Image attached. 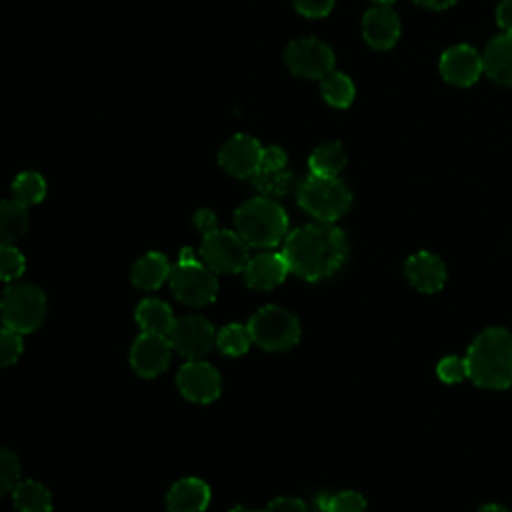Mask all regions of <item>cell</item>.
Listing matches in <instances>:
<instances>
[{"mask_svg":"<svg viewBox=\"0 0 512 512\" xmlns=\"http://www.w3.org/2000/svg\"><path fill=\"white\" fill-rule=\"evenodd\" d=\"M282 254L290 272L318 282L342 268L348 256V238L332 222L306 224L286 236Z\"/></svg>","mask_w":512,"mask_h":512,"instance_id":"obj_1","label":"cell"},{"mask_svg":"<svg viewBox=\"0 0 512 512\" xmlns=\"http://www.w3.org/2000/svg\"><path fill=\"white\" fill-rule=\"evenodd\" d=\"M468 378L482 388L502 390L512 384V334L504 328H486L466 352Z\"/></svg>","mask_w":512,"mask_h":512,"instance_id":"obj_2","label":"cell"},{"mask_svg":"<svg viewBox=\"0 0 512 512\" xmlns=\"http://www.w3.org/2000/svg\"><path fill=\"white\" fill-rule=\"evenodd\" d=\"M234 226L242 240L252 248H272L288 232L284 208L266 196L250 198L234 212Z\"/></svg>","mask_w":512,"mask_h":512,"instance_id":"obj_3","label":"cell"},{"mask_svg":"<svg viewBox=\"0 0 512 512\" xmlns=\"http://www.w3.org/2000/svg\"><path fill=\"white\" fill-rule=\"evenodd\" d=\"M298 204L318 222H336L352 206V192L338 176L310 174L298 186Z\"/></svg>","mask_w":512,"mask_h":512,"instance_id":"obj_4","label":"cell"},{"mask_svg":"<svg viewBox=\"0 0 512 512\" xmlns=\"http://www.w3.org/2000/svg\"><path fill=\"white\" fill-rule=\"evenodd\" d=\"M170 286L176 298L188 306H206L218 294V280L212 268L200 264L192 248H182L178 264L170 272Z\"/></svg>","mask_w":512,"mask_h":512,"instance_id":"obj_5","label":"cell"},{"mask_svg":"<svg viewBox=\"0 0 512 512\" xmlns=\"http://www.w3.org/2000/svg\"><path fill=\"white\" fill-rule=\"evenodd\" d=\"M46 316L44 292L28 282L10 284L2 296V324L20 334L36 330Z\"/></svg>","mask_w":512,"mask_h":512,"instance_id":"obj_6","label":"cell"},{"mask_svg":"<svg viewBox=\"0 0 512 512\" xmlns=\"http://www.w3.org/2000/svg\"><path fill=\"white\" fill-rule=\"evenodd\" d=\"M248 330L252 342L264 350L280 352L292 348L300 338V322L298 318L280 308V306H264L250 320Z\"/></svg>","mask_w":512,"mask_h":512,"instance_id":"obj_7","label":"cell"},{"mask_svg":"<svg viewBox=\"0 0 512 512\" xmlns=\"http://www.w3.org/2000/svg\"><path fill=\"white\" fill-rule=\"evenodd\" d=\"M248 244L242 240L238 232L230 230H214L204 234L200 244V256L208 268L224 274L244 272L250 262Z\"/></svg>","mask_w":512,"mask_h":512,"instance_id":"obj_8","label":"cell"},{"mask_svg":"<svg viewBox=\"0 0 512 512\" xmlns=\"http://www.w3.org/2000/svg\"><path fill=\"white\" fill-rule=\"evenodd\" d=\"M284 60L292 74L310 80H322L332 72L334 66V54L330 46L316 38L292 40L286 48Z\"/></svg>","mask_w":512,"mask_h":512,"instance_id":"obj_9","label":"cell"},{"mask_svg":"<svg viewBox=\"0 0 512 512\" xmlns=\"http://www.w3.org/2000/svg\"><path fill=\"white\" fill-rule=\"evenodd\" d=\"M216 336L218 334H214V328L206 318L188 314L174 322L166 338L170 340L172 350H176L180 356L188 360H200L212 350Z\"/></svg>","mask_w":512,"mask_h":512,"instance_id":"obj_10","label":"cell"},{"mask_svg":"<svg viewBox=\"0 0 512 512\" xmlns=\"http://www.w3.org/2000/svg\"><path fill=\"white\" fill-rule=\"evenodd\" d=\"M176 384L184 398L198 404L214 402L220 396V374L212 364L202 360L186 362L178 370Z\"/></svg>","mask_w":512,"mask_h":512,"instance_id":"obj_11","label":"cell"},{"mask_svg":"<svg viewBox=\"0 0 512 512\" xmlns=\"http://www.w3.org/2000/svg\"><path fill=\"white\" fill-rule=\"evenodd\" d=\"M262 146L248 134H234L218 152L220 166L236 178H252L260 168Z\"/></svg>","mask_w":512,"mask_h":512,"instance_id":"obj_12","label":"cell"},{"mask_svg":"<svg viewBox=\"0 0 512 512\" xmlns=\"http://www.w3.org/2000/svg\"><path fill=\"white\" fill-rule=\"evenodd\" d=\"M170 340L160 334L142 332L130 350V364L142 378H154L170 364Z\"/></svg>","mask_w":512,"mask_h":512,"instance_id":"obj_13","label":"cell"},{"mask_svg":"<svg viewBox=\"0 0 512 512\" xmlns=\"http://www.w3.org/2000/svg\"><path fill=\"white\" fill-rule=\"evenodd\" d=\"M484 70L482 56L466 44L448 48L440 58V72L454 86H472Z\"/></svg>","mask_w":512,"mask_h":512,"instance_id":"obj_14","label":"cell"},{"mask_svg":"<svg viewBox=\"0 0 512 512\" xmlns=\"http://www.w3.org/2000/svg\"><path fill=\"white\" fill-rule=\"evenodd\" d=\"M404 274L408 282L426 294L438 292L446 282V266L444 262L430 252H416L404 264Z\"/></svg>","mask_w":512,"mask_h":512,"instance_id":"obj_15","label":"cell"},{"mask_svg":"<svg viewBox=\"0 0 512 512\" xmlns=\"http://www.w3.org/2000/svg\"><path fill=\"white\" fill-rule=\"evenodd\" d=\"M364 40L376 50H388L400 36V20L390 6H376L364 14L362 20Z\"/></svg>","mask_w":512,"mask_h":512,"instance_id":"obj_16","label":"cell"},{"mask_svg":"<svg viewBox=\"0 0 512 512\" xmlns=\"http://www.w3.org/2000/svg\"><path fill=\"white\" fill-rule=\"evenodd\" d=\"M288 272H290V266L282 252L280 254L264 252V254H258L256 258H250L248 266L244 268V280L250 288L272 290L284 282Z\"/></svg>","mask_w":512,"mask_h":512,"instance_id":"obj_17","label":"cell"},{"mask_svg":"<svg viewBox=\"0 0 512 512\" xmlns=\"http://www.w3.org/2000/svg\"><path fill=\"white\" fill-rule=\"evenodd\" d=\"M210 504V488L200 478H182L166 494L168 512H204Z\"/></svg>","mask_w":512,"mask_h":512,"instance_id":"obj_18","label":"cell"},{"mask_svg":"<svg viewBox=\"0 0 512 512\" xmlns=\"http://www.w3.org/2000/svg\"><path fill=\"white\" fill-rule=\"evenodd\" d=\"M484 72L502 86H512V32H504L490 40L482 56Z\"/></svg>","mask_w":512,"mask_h":512,"instance_id":"obj_19","label":"cell"},{"mask_svg":"<svg viewBox=\"0 0 512 512\" xmlns=\"http://www.w3.org/2000/svg\"><path fill=\"white\" fill-rule=\"evenodd\" d=\"M168 258L160 252H148L140 256L132 266V284L142 290H156L164 280L170 278Z\"/></svg>","mask_w":512,"mask_h":512,"instance_id":"obj_20","label":"cell"},{"mask_svg":"<svg viewBox=\"0 0 512 512\" xmlns=\"http://www.w3.org/2000/svg\"><path fill=\"white\" fill-rule=\"evenodd\" d=\"M134 316H136V322L142 328V332L160 334V336H168L174 322H176L170 306L162 300H156V298L142 300L138 304Z\"/></svg>","mask_w":512,"mask_h":512,"instance_id":"obj_21","label":"cell"},{"mask_svg":"<svg viewBox=\"0 0 512 512\" xmlns=\"http://www.w3.org/2000/svg\"><path fill=\"white\" fill-rule=\"evenodd\" d=\"M14 506L20 512H50L52 510V496L48 488L34 480L18 482L12 490Z\"/></svg>","mask_w":512,"mask_h":512,"instance_id":"obj_22","label":"cell"},{"mask_svg":"<svg viewBox=\"0 0 512 512\" xmlns=\"http://www.w3.org/2000/svg\"><path fill=\"white\" fill-rule=\"evenodd\" d=\"M346 166V152L340 142H326L314 148L308 158L310 174L316 176H338Z\"/></svg>","mask_w":512,"mask_h":512,"instance_id":"obj_23","label":"cell"},{"mask_svg":"<svg viewBox=\"0 0 512 512\" xmlns=\"http://www.w3.org/2000/svg\"><path fill=\"white\" fill-rule=\"evenodd\" d=\"M28 228V210L18 200H4L0 206V238L2 244L18 240Z\"/></svg>","mask_w":512,"mask_h":512,"instance_id":"obj_24","label":"cell"},{"mask_svg":"<svg viewBox=\"0 0 512 512\" xmlns=\"http://www.w3.org/2000/svg\"><path fill=\"white\" fill-rule=\"evenodd\" d=\"M322 98L334 108H348L356 96L352 80L342 72H330L320 80Z\"/></svg>","mask_w":512,"mask_h":512,"instance_id":"obj_25","label":"cell"},{"mask_svg":"<svg viewBox=\"0 0 512 512\" xmlns=\"http://www.w3.org/2000/svg\"><path fill=\"white\" fill-rule=\"evenodd\" d=\"M252 184L254 188L266 196V198H282L290 192L292 184H294V176L290 170H258L252 176Z\"/></svg>","mask_w":512,"mask_h":512,"instance_id":"obj_26","label":"cell"},{"mask_svg":"<svg viewBox=\"0 0 512 512\" xmlns=\"http://www.w3.org/2000/svg\"><path fill=\"white\" fill-rule=\"evenodd\" d=\"M12 194L24 206L38 204L46 194V182L38 172H20L12 182Z\"/></svg>","mask_w":512,"mask_h":512,"instance_id":"obj_27","label":"cell"},{"mask_svg":"<svg viewBox=\"0 0 512 512\" xmlns=\"http://www.w3.org/2000/svg\"><path fill=\"white\" fill-rule=\"evenodd\" d=\"M216 344H218L220 352H224L228 356H242L248 352V348L252 344V336H250L248 326L228 324L218 332Z\"/></svg>","mask_w":512,"mask_h":512,"instance_id":"obj_28","label":"cell"},{"mask_svg":"<svg viewBox=\"0 0 512 512\" xmlns=\"http://www.w3.org/2000/svg\"><path fill=\"white\" fill-rule=\"evenodd\" d=\"M318 506L324 512H364L366 510V500L362 494L354 490H344L334 496L322 494L318 498Z\"/></svg>","mask_w":512,"mask_h":512,"instance_id":"obj_29","label":"cell"},{"mask_svg":"<svg viewBox=\"0 0 512 512\" xmlns=\"http://www.w3.org/2000/svg\"><path fill=\"white\" fill-rule=\"evenodd\" d=\"M24 268H26V260L20 254V250H16L10 244H2V250H0V276H2V280L10 282V280L20 278Z\"/></svg>","mask_w":512,"mask_h":512,"instance_id":"obj_30","label":"cell"},{"mask_svg":"<svg viewBox=\"0 0 512 512\" xmlns=\"http://www.w3.org/2000/svg\"><path fill=\"white\" fill-rule=\"evenodd\" d=\"M20 476V462L14 452L8 448L0 450V492L6 494L16 488Z\"/></svg>","mask_w":512,"mask_h":512,"instance_id":"obj_31","label":"cell"},{"mask_svg":"<svg viewBox=\"0 0 512 512\" xmlns=\"http://www.w3.org/2000/svg\"><path fill=\"white\" fill-rule=\"evenodd\" d=\"M436 374L442 382L446 384H456L462 378L468 376V366H466V358L460 356H444L438 366H436Z\"/></svg>","mask_w":512,"mask_h":512,"instance_id":"obj_32","label":"cell"},{"mask_svg":"<svg viewBox=\"0 0 512 512\" xmlns=\"http://www.w3.org/2000/svg\"><path fill=\"white\" fill-rule=\"evenodd\" d=\"M22 354V334L10 328H2L0 334V356H2V366L14 364Z\"/></svg>","mask_w":512,"mask_h":512,"instance_id":"obj_33","label":"cell"},{"mask_svg":"<svg viewBox=\"0 0 512 512\" xmlns=\"http://www.w3.org/2000/svg\"><path fill=\"white\" fill-rule=\"evenodd\" d=\"M292 4L302 16L322 18L332 10L334 0H292Z\"/></svg>","mask_w":512,"mask_h":512,"instance_id":"obj_34","label":"cell"},{"mask_svg":"<svg viewBox=\"0 0 512 512\" xmlns=\"http://www.w3.org/2000/svg\"><path fill=\"white\" fill-rule=\"evenodd\" d=\"M286 152L280 146H268L262 150L260 158V168L258 170H284L286 168Z\"/></svg>","mask_w":512,"mask_h":512,"instance_id":"obj_35","label":"cell"},{"mask_svg":"<svg viewBox=\"0 0 512 512\" xmlns=\"http://www.w3.org/2000/svg\"><path fill=\"white\" fill-rule=\"evenodd\" d=\"M264 512H308V506L298 500V498H290V496H282L272 500Z\"/></svg>","mask_w":512,"mask_h":512,"instance_id":"obj_36","label":"cell"},{"mask_svg":"<svg viewBox=\"0 0 512 512\" xmlns=\"http://www.w3.org/2000/svg\"><path fill=\"white\" fill-rule=\"evenodd\" d=\"M194 226L202 232V234H208V232H214L218 228V220H216V214L208 208H200L196 214H194Z\"/></svg>","mask_w":512,"mask_h":512,"instance_id":"obj_37","label":"cell"},{"mask_svg":"<svg viewBox=\"0 0 512 512\" xmlns=\"http://www.w3.org/2000/svg\"><path fill=\"white\" fill-rule=\"evenodd\" d=\"M496 20L504 32H512V0H502L498 4Z\"/></svg>","mask_w":512,"mask_h":512,"instance_id":"obj_38","label":"cell"},{"mask_svg":"<svg viewBox=\"0 0 512 512\" xmlns=\"http://www.w3.org/2000/svg\"><path fill=\"white\" fill-rule=\"evenodd\" d=\"M416 4L424 6V8H432V10H442V8H448L452 6L456 0H414Z\"/></svg>","mask_w":512,"mask_h":512,"instance_id":"obj_39","label":"cell"},{"mask_svg":"<svg viewBox=\"0 0 512 512\" xmlns=\"http://www.w3.org/2000/svg\"><path fill=\"white\" fill-rule=\"evenodd\" d=\"M478 512H508V510L502 508V506H498V504H484Z\"/></svg>","mask_w":512,"mask_h":512,"instance_id":"obj_40","label":"cell"},{"mask_svg":"<svg viewBox=\"0 0 512 512\" xmlns=\"http://www.w3.org/2000/svg\"><path fill=\"white\" fill-rule=\"evenodd\" d=\"M230 512H258V510H252V508H246V506H236Z\"/></svg>","mask_w":512,"mask_h":512,"instance_id":"obj_41","label":"cell"},{"mask_svg":"<svg viewBox=\"0 0 512 512\" xmlns=\"http://www.w3.org/2000/svg\"><path fill=\"white\" fill-rule=\"evenodd\" d=\"M372 2H376V4H382V6H388V4H392L394 0H372Z\"/></svg>","mask_w":512,"mask_h":512,"instance_id":"obj_42","label":"cell"},{"mask_svg":"<svg viewBox=\"0 0 512 512\" xmlns=\"http://www.w3.org/2000/svg\"><path fill=\"white\" fill-rule=\"evenodd\" d=\"M510 512H512V510H510Z\"/></svg>","mask_w":512,"mask_h":512,"instance_id":"obj_43","label":"cell"}]
</instances>
